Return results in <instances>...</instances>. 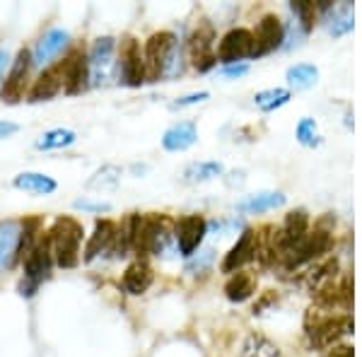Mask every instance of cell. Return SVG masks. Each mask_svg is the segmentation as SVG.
<instances>
[{
    "mask_svg": "<svg viewBox=\"0 0 362 357\" xmlns=\"http://www.w3.org/2000/svg\"><path fill=\"white\" fill-rule=\"evenodd\" d=\"M128 247L140 256H167L174 249V232L165 215H133L128 222Z\"/></svg>",
    "mask_w": 362,
    "mask_h": 357,
    "instance_id": "6da1fadb",
    "label": "cell"
},
{
    "mask_svg": "<svg viewBox=\"0 0 362 357\" xmlns=\"http://www.w3.org/2000/svg\"><path fill=\"white\" fill-rule=\"evenodd\" d=\"M83 225L70 215H61L54 220L49 230L51 254L56 266L61 268H78L80 266V244H83Z\"/></svg>",
    "mask_w": 362,
    "mask_h": 357,
    "instance_id": "7a4b0ae2",
    "label": "cell"
},
{
    "mask_svg": "<svg viewBox=\"0 0 362 357\" xmlns=\"http://www.w3.org/2000/svg\"><path fill=\"white\" fill-rule=\"evenodd\" d=\"M51 266H54V254H51V239L46 232L25 256V278L20 280V288H17L20 295L32 297L39 290V285L51 275Z\"/></svg>",
    "mask_w": 362,
    "mask_h": 357,
    "instance_id": "3957f363",
    "label": "cell"
},
{
    "mask_svg": "<svg viewBox=\"0 0 362 357\" xmlns=\"http://www.w3.org/2000/svg\"><path fill=\"white\" fill-rule=\"evenodd\" d=\"M174 44H177V37H174V32H155L153 37L145 42V51H143L145 80H150V83H157V80L165 75L167 58H169V54H172Z\"/></svg>",
    "mask_w": 362,
    "mask_h": 357,
    "instance_id": "277c9868",
    "label": "cell"
},
{
    "mask_svg": "<svg viewBox=\"0 0 362 357\" xmlns=\"http://www.w3.org/2000/svg\"><path fill=\"white\" fill-rule=\"evenodd\" d=\"M114 51H116V39L114 37H99L92 44L90 54H87V66H90V85L102 87L112 80L114 73Z\"/></svg>",
    "mask_w": 362,
    "mask_h": 357,
    "instance_id": "5b68a950",
    "label": "cell"
},
{
    "mask_svg": "<svg viewBox=\"0 0 362 357\" xmlns=\"http://www.w3.org/2000/svg\"><path fill=\"white\" fill-rule=\"evenodd\" d=\"M10 63H13V66H10L8 78L3 80L0 97H3L5 104H17V102H22L25 90H27L29 70H32V54H29V49H20Z\"/></svg>",
    "mask_w": 362,
    "mask_h": 357,
    "instance_id": "8992f818",
    "label": "cell"
},
{
    "mask_svg": "<svg viewBox=\"0 0 362 357\" xmlns=\"http://www.w3.org/2000/svg\"><path fill=\"white\" fill-rule=\"evenodd\" d=\"M63 75V90L66 95H80L83 90L90 87V66H87V54L85 49H73L66 56V61L58 63Z\"/></svg>",
    "mask_w": 362,
    "mask_h": 357,
    "instance_id": "52a82bcc",
    "label": "cell"
},
{
    "mask_svg": "<svg viewBox=\"0 0 362 357\" xmlns=\"http://www.w3.org/2000/svg\"><path fill=\"white\" fill-rule=\"evenodd\" d=\"M119 78L126 87H140L145 83V63L140 54L138 39L124 37L121 39V56H119Z\"/></svg>",
    "mask_w": 362,
    "mask_h": 357,
    "instance_id": "ba28073f",
    "label": "cell"
},
{
    "mask_svg": "<svg viewBox=\"0 0 362 357\" xmlns=\"http://www.w3.org/2000/svg\"><path fill=\"white\" fill-rule=\"evenodd\" d=\"M206 234H208V222L203 215H184L177 222V227H174V239L179 244L181 256L191 259L196 254V249L203 244Z\"/></svg>",
    "mask_w": 362,
    "mask_h": 357,
    "instance_id": "9c48e42d",
    "label": "cell"
},
{
    "mask_svg": "<svg viewBox=\"0 0 362 357\" xmlns=\"http://www.w3.org/2000/svg\"><path fill=\"white\" fill-rule=\"evenodd\" d=\"M251 37H254V54H251V58H259L283 46L285 27L278 15H264L259 25H256V32H251Z\"/></svg>",
    "mask_w": 362,
    "mask_h": 357,
    "instance_id": "30bf717a",
    "label": "cell"
},
{
    "mask_svg": "<svg viewBox=\"0 0 362 357\" xmlns=\"http://www.w3.org/2000/svg\"><path fill=\"white\" fill-rule=\"evenodd\" d=\"M254 54V37H251L249 29L237 27L230 29L223 39H220L218 46V61H223L225 66H232V63L242 61V58H249Z\"/></svg>",
    "mask_w": 362,
    "mask_h": 357,
    "instance_id": "8fae6325",
    "label": "cell"
},
{
    "mask_svg": "<svg viewBox=\"0 0 362 357\" xmlns=\"http://www.w3.org/2000/svg\"><path fill=\"white\" fill-rule=\"evenodd\" d=\"M353 329L355 324L350 316H324V319L314 321V326H309V338L317 348H326L346 333H353Z\"/></svg>",
    "mask_w": 362,
    "mask_h": 357,
    "instance_id": "7c38bea8",
    "label": "cell"
},
{
    "mask_svg": "<svg viewBox=\"0 0 362 357\" xmlns=\"http://www.w3.org/2000/svg\"><path fill=\"white\" fill-rule=\"evenodd\" d=\"M68 44H70V34L66 29H49L37 42V49H34V54H32V66H39V68L49 66L56 56L63 54V49H66Z\"/></svg>",
    "mask_w": 362,
    "mask_h": 357,
    "instance_id": "4fadbf2b",
    "label": "cell"
},
{
    "mask_svg": "<svg viewBox=\"0 0 362 357\" xmlns=\"http://www.w3.org/2000/svg\"><path fill=\"white\" fill-rule=\"evenodd\" d=\"M254 259H256V232L244 230L242 237H239V242L227 251V256L223 261V273L242 271V266H247V263Z\"/></svg>",
    "mask_w": 362,
    "mask_h": 357,
    "instance_id": "5bb4252c",
    "label": "cell"
},
{
    "mask_svg": "<svg viewBox=\"0 0 362 357\" xmlns=\"http://www.w3.org/2000/svg\"><path fill=\"white\" fill-rule=\"evenodd\" d=\"M63 90V75H61V68L58 66H51V68H44L42 75L34 80L32 90H29V102L32 104H39V102H51L58 92Z\"/></svg>",
    "mask_w": 362,
    "mask_h": 357,
    "instance_id": "9a60e30c",
    "label": "cell"
},
{
    "mask_svg": "<svg viewBox=\"0 0 362 357\" xmlns=\"http://www.w3.org/2000/svg\"><path fill=\"white\" fill-rule=\"evenodd\" d=\"M114 234H116V225L112 220H97L95 222V232L90 234V239H87V247L83 251V263H92L97 259V256L107 254L109 247H112L114 242Z\"/></svg>",
    "mask_w": 362,
    "mask_h": 357,
    "instance_id": "2e32d148",
    "label": "cell"
},
{
    "mask_svg": "<svg viewBox=\"0 0 362 357\" xmlns=\"http://www.w3.org/2000/svg\"><path fill=\"white\" fill-rule=\"evenodd\" d=\"M307 230H309V215L307 210L297 208V210H290L285 215V222H283V230H280V254L285 249L295 247L297 242L307 237ZM280 259V256H278Z\"/></svg>",
    "mask_w": 362,
    "mask_h": 357,
    "instance_id": "e0dca14e",
    "label": "cell"
},
{
    "mask_svg": "<svg viewBox=\"0 0 362 357\" xmlns=\"http://www.w3.org/2000/svg\"><path fill=\"white\" fill-rule=\"evenodd\" d=\"M198 140V131L194 121H181L174 124L172 128H167L165 136H162V148L169 152H184L189 150Z\"/></svg>",
    "mask_w": 362,
    "mask_h": 357,
    "instance_id": "ac0fdd59",
    "label": "cell"
},
{
    "mask_svg": "<svg viewBox=\"0 0 362 357\" xmlns=\"http://www.w3.org/2000/svg\"><path fill=\"white\" fill-rule=\"evenodd\" d=\"M153 280H155V273H153V268L148 266L145 261H133L131 266L126 268V273H124V288L128 295H145V292L150 290V285H153Z\"/></svg>",
    "mask_w": 362,
    "mask_h": 357,
    "instance_id": "d6986e66",
    "label": "cell"
},
{
    "mask_svg": "<svg viewBox=\"0 0 362 357\" xmlns=\"http://www.w3.org/2000/svg\"><path fill=\"white\" fill-rule=\"evenodd\" d=\"M213 44H215V27H213V22L201 20V22H198V27L194 29V34H191V39H189L191 61L198 63V61H203V58L215 56L213 54Z\"/></svg>",
    "mask_w": 362,
    "mask_h": 357,
    "instance_id": "ffe728a7",
    "label": "cell"
},
{
    "mask_svg": "<svg viewBox=\"0 0 362 357\" xmlns=\"http://www.w3.org/2000/svg\"><path fill=\"white\" fill-rule=\"evenodd\" d=\"M280 206H285V196L280 191H264V193H254L247 196L237 203V210L244 215H259L268 213V210H276Z\"/></svg>",
    "mask_w": 362,
    "mask_h": 357,
    "instance_id": "44dd1931",
    "label": "cell"
},
{
    "mask_svg": "<svg viewBox=\"0 0 362 357\" xmlns=\"http://www.w3.org/2000/svg\"><path fill=\"white\" fill-rule=\"evenodd\" d=\"M17 244H20V225L13 220L0 225V273L17 263Z\"/></svg>",
    "mask_w": 362,
    "mask_h": 357,
    "instance_id": "7402d4cb",
    "label": "cell"
},
{
    "mask_svg": "<svg viewBox=\"0 0 362 357\" xmlns=\"http://www.w3.org/2000/svg\"><path fill=\"white\" fill-rule=\"evenodd\" d=\"M13 186L20 191H25V193H32V196H51V193L58 189L56 179H51L49 174H39V172L17 174Z\"/></svg>",
    "mask_w": 362,
    "mask_h": 357,
    "instance_id": "603a6c76",
    "label": "cell"
},
{
    "mask_svg": "<svg viewBox=\"0 0 362 357\" xmlns=\"http://www.w3.org/2000/svg\"><path fill=\"white\" fill-rule=\"evenodd\" d=\"M256 292V278L247 271H237L232 273V278L225 285V295L230 302H247L251 295Z\"/></svg>",
    "mask_w": 362,
    "mask_h": 357,
    "instance_id": "cb8c5ba5",
    "label": "cell"
},
{
    "mask_svg": "<svg viewBox=\"0 0 362 357\" xmlns=\"http://www.w3.org/2000/svg\"><path fill=\"white\" fill-rule=\"evenodd\" d=\"M225 174V167L223 162H194V165H189L184 169V181L186 184H203V181H213L218 177H223Z\"/></svg>",
    "mask_w": 362,
    "mask_h": 357,
    "instance_id": "d4e9b609",
    "label": "cell"
},
{
    "mask_svg": "<svg viewBox=\"0 0 362 357\" xmlns=\"http://www.w3.org/2000/svg\"><path fill=\"white\" fill-rule=\"evenodd\" d=\"M239 357H280V350L276 343H271L261 333H249L242 343Z\"/></svg>",
    "mask_w": 362,
    "mask_h": 357,
    "instance_id": "484cf974",
    "label": "cell"
},
{
    "mask_svg": "<svg viewBox=\"0 0 362 357\" xmlns=\"http://www.w3.org/2000/svg\"><path fill=\"white\" fill-rule=\"evenodd\" d=\"M78 140V136H75L70 128H54V131L44 133L42 138L37 140V150H63V148H70V145Z\"/></svg>",
    "mask_w": 362,
    "mask_h": 357,
    "instance_id": "4316f807",
    "label": "cell"
},
{
    "mask_svg": "<svg viewBox=\"0 0 362 357\" xmlns=\"http://www.w3.org/2000/svg\"><path fill=\"white\" fill-rule=\"evenodd\" d=\"M121 184V169L116 165H104L102 169H97L95 177L87 181V189L92 191H114Z\"/></svg>",
    "mask_w": 362,
    "mask_h": 357,
    "instance_id": "83f0119b",
    "label": "cell"
},
{
    "mask_svg": "<svg viewBox=\"0 0 362 357\" xmlns=\"http://www.w3.org/2000/svg\"><path fill=\"white\" fill-rule=\"evenodd\" d=\"M319 80V70L317 66H309V63H300L288 70V85L295 90H309L312 85H317Z\"/></svg>",
    "mask_w": 362,
    "mask_h": 357,
    "instance_id": "f1b7e54d",
    "label": "cell"
},
{
    "mask_svg": "<svg viewBox=\"0 0 362 357\" xmlns=\"http://www.w3.org/2000/svg\"><path fill=\"white\" fill-rule=\"evenodd\" d=\"M290 102V90H283V87H273V90H264L254 97V104L261 111H276L280 107Z\"/></svg>",
    "mask_w": 362,
    "mask_h": 357,
    "instance_id": "f546056e",
    "label": "cell"
},
{
    "mask_svg": "<svg viewBox=\"0 0 362 357\" xmlns=\"http://www.w3.org/2000/svg\"><path fill=\"white\" fill-rule=\"evenodd\" d=\"M353 5L350 3H343L338 5L334 10V15H331V25H329V32L334 34V37H343V34L353 32Z\"/></svg>",
    "mask_w": 362,
    "mask_h": 357,
    "instance_id": "4dcf8cb0",
    "label": "cell"
},
{
    "mask_svg": "<svg viewBox=\"0 0 362 357\" xmlns=\"http://www.w3.org/2000/svg\"><path fill=\"white\" fill-rule=\"evenodd\" d=\"M290 10H293L297 22H300L302 34L312 32L314 20H317V3H312V0H293V3H290Z\"/></svg>",
    "mask_w": 362,
    "mask_h": 357,
    "instance_id": "1f68e13d",
    "label": "cell"
},
{
    "mask_svg": "<svg viewBox=\"0 0 362 357\" xmlns=\"http://www.w3.org/2000/svg\"><path fill=\"white\" fill-rule=\"evenodd\" d=\"M297 140H300L305 148H317V145L321 143L314 119H302L300 124H297Z\"/></svg>",
    "mask_w": 362,
    "mask_h": 357,
    "instance_id": "d6a6232c",
    "label": "cell"
},
{
    "mask_svg": "<svg viewBox=\"0 0 362 357\" xmlns=\"http://www.w3.org/2000/svg\"><path fill=\"white\" fill-rule=\"evenodd\" d=\"M181 73H184V46L177 42V44H174V49H172V54H169V58H167L165 75H162V78L174 80V78H179Z\"/></svg>",
    "mask_w": 362,
    "mask_h": 357,
    "instance_id": "836d02e7",
    "label": "cell"
},
{
    "mask_svg": "<svg viewBox=\"0 0 362 357\" xmlns=\"http://www.w3.org/2000/svg\"><path fill=\"white\" fill-rule=\"evenodd\" d=\"M210 263H213V249H206V251H201L196 259H191L186 263V273H203L210 268Z\"/></svg>",
    "mask_w": 362,
    "mask_h": 357,
    "instance_id": "e575fe53",
    "label": "cell"
},
{
    "mask_svg": "<svg viewBox=\"0 0 362 357\" xmlns=\"http://www.w3.org/2000/svg\"><path fill=\"white\" fill-rule=\"evenodd\" d=\"M75 210H83V213H112V203H95V201H87V198H80V201L73 203Z\"/></svg>",
    "mask_w": 362,
    "mask_h": 357,
    "instance_id": "d590c367",
    "label": "cell"
},
{
    "mask_svg": "<svg viewBox=\"0 0 362 357\" xmlns=\"http://www.w3.org/2000/svg\"><path fill=\"white\" fill-rule=\"evenodd\" d=\"M208 97H210L208 92H194V95L179 97L177 102H174V107H177V109H184V107H194V104H201V102H206Z\"/></svg>",
    "mask_w": 362,
    "mask_h": 357,
    "instance_id": "8d00e7d4",
    "label": "cell"
},
{
    "mask_svg": "<svg viewBox=\"0 0 362 357\" xmlns=\"http://www.w3.org/2000/svg\"><path fill=\"white\" fill-rule=\"evenodd\" d=\"M247 73H249L247 63H232V66H225L223 68L225 78H242V75H247Z\"/></svg>",
    "mask_w": 362,
    "mask_h": 357,
    "instance_id": "74e56055",
    "label": "cell"
},
{
    "mask_svg": "<svg viewBox=\"0 0 362 357\" xmlns=\"http://www.w3.org/2000/svg\"><path fill=\"white\" fill-rule=\"evenodd\" d=\"M17 131H20V126L13 124V121H0V140H5V138L15 136Z\"/></svg>",
    "mask_w": 362,
    "mask_h": 357,
    "instance_id": "f35d334b",
    "label": "cell"
},
{
    "mask_svg": "<svg viewBox=\"0 0 362 357\" xmlns=\"http://www.w3.org/2000/svg\"><path fill=\"white\" fill-rule=\"evenodd\" d=\"M329 357H355V353H353V348H350V345H334Z\"/></svg>",
    "mask_w": 362,
    "mask_h": 357,
    "instance_id": "ab89813d",
    "label": "cell"
},
{
    "mask_svg": "<svg viewBox=\"0 0 362 357\" xmlns=\"http://www.w3.org/2000/svg\"><path fill=\"white\" fill-rule=\"evenodd\" d=\"M8 63H10L8 49H0V80H3V73H5V68H8Z\"/></svg>",
    "mask_w": 362,
    "mask_h": 357,
    "instance_id": "60d3db41",
    "label": "cell"
}]
</instances>
